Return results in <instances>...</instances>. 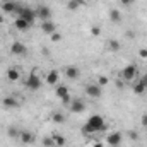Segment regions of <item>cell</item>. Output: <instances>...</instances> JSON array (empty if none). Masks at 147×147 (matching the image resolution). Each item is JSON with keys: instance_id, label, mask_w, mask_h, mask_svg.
Returning a JSON list of instances; mask_svg holds the SVG:
<instances>
[{"instance_id": "cell-30", "label": "cell", "mask_w": 147, "mask_h": 147, "mask_svg": "<svg viewBox=\"0 0 147 147\" xmlns=\"http://www.w3.org/2000/svg\"><path fill=\"white\" fill-rule=\"evenodd\" d=\"M139 55H140L142 58H147V48H142V50L139 51Z\"/></svg>"}, {"instance_id": "cell-16", "label": "cell", "mask_w": 147, "mask_h": 147, "mask_svg": "<svg viewBox=\"0 0 147 147\" xmlns=\"http://www.w3.org/2000/svg\"><path fill=\"white\" fill-rule=\"evenodd\" d=\"M19 77H21V74L17 69H9L7 70V79L10 80V82H16V80H19Z\"/></svg>"}, {"instance_id": "cell-18", "label": "cell", "mask_w": 147, "mask_h": 147, "mask_svg": "<svg viewBox=\"0 0 147 147\" xmlns=\"http://www.w3.org/2000/svg\"><path fill=\"white\" fill-rule=\"evenodd\" d=\"M110 21L111 22H120V21H121V14H120V10L111 9L110 10Z\"/></svg>"}, {"instance_id": "cell-5", "label": "cell", "mask_w": 147, "mask_h": 147, "mask_svg": "<svg viewBox=\"0 0 147 147\" xmlns=\"http://www.w3.org/2000/svg\"><path fill=\"white\" fill-rule=\"evenodd\" d=\"M135 75H137V67H135V65H127V67L121 70V79L127 80V82H130Z\"/></svg>"}, {"instance_id": "cell-21", "label": "cell", "mask_w": 147, "mask_h": 147, "mask_svg": "<svg viewBox=\"0 0 147 147\" xmlns=\"http://www.w3.org/2000/svg\"><path fill=\"white\" fill-rule=\"evenodd\" d=\"M19 134H21V132H19L16 127H9V128H7V135H9L10 139H19Z\"/></svg>"}, {"instance_id": "cell-7", "label": "cell", "mask_w": 147, "mask_h": 147, "mask_svg": "<svg viewBox=\"0 0 147 147\" xmlns=\"http://www.w3.org/2000/svg\"><path fill=\"white\" fill-rule=\"evenodd\" d=\"M41 31L51 36L53 33H57V26H55L51 21H43V22H41Z\"/></svg>"}, {"instance_id": "cell-31", "label": "cell", "mask_w": 147, "mask_h": 147, "mask_svg": "<svg viewBox=\"0 0 147 147\" xmlns=\"http://www.w3.org/2000/svg\"><path fill=\"white\" fill-rule=\"evenodd\" d=\"M120 2H121V3H123L125 7H128V5H132V3H134L135 0H120Z\"/></svg>"}, {"instance_id": "cell-13", "label": "cell", "mask_w": 147, "mask_h": 147, "mask_svg": "<svg viewBox=\"0 0 147 147\" xmlns=\"http://www.w3.org/2000/svg\"><path fill=\"white\" fill-rule=\"evenodd\" d=\"M14 26H16V29H19V31H26V29L31 28V24H29L26 19H22V17H17L16 22H14Z\"/></svg>"}, {"instance_id": "cell-23", "label": "cell", "mask_w": 147, "mask_h": 147, "mask_svg": "<svg viewBox=\"0 0 147 147\" xmlns=\"http://www.w3.org/2000/svg\"><path fill=\"white\" fill-rule=\"evenodd\" d=\"M146 89H147V87L144 86V82H142V80H139V82L134 86V92H135V94H142Z\"/></svg>"}, {"instance_id": "cell-20", "label": "cell", "mask_w": 147, "mask_h": 147, "mask_svg": "<svg viewBox=\"0 0 147 147\" xmlns=\"http://www.w3.org/2000/svg\"><path fill=\"white\" fill-rule=\"evenodd\" d=\"M53 140H55V146H58V147H63L65 146V142H67L65 137H63V135H58V134L53 135Z\"/></svg>"}, {"instance_id": "cell-28", "label": "cell", "mask_w": 147, "mask_h": 147, "mask_svg": "<svg viewBox=\"0 0 147 147\" xmlns=\"http://www.w3.org/2000/svg\"><path fill=\"white\" fill-rule=\"evenodd\" d=\"M60 39H62V34H60V33H53V34H51V41H53V43H57V41H60Z\"/></svg>"}, {"instance_id": "cell-15", "label": "cell", "mask_w": 147, "mask_h": 147, "mask_svg": "<svg viewBox=\"0 0 147 147\" xmlns=\"http://www.w3.org/2000/svg\"><path fill=\"white\" fill-rule=\"evenodd\" d=\"M79 69H77V67H74V65H70V67H67V69H65V75H67V77H69V79H77V77H79Z\"/></svg>"}, {"instance_id": "cell-3", "label": "cell", "mask_w": 147, "mask_h": 147, "mask_svg": "<svg viewBox=\"0 0 147 147\" xmlns=\"http://www.w3.org/2000/svg\"><path fill=\"white\" fill-rule=\"evenodd\" d=\"M86 94H87L89 98H101L103 87H101L99 84H89V86L86 87Z\"/></svg>"}, {"instance_id": "cell-12", "label": "cell", "mask_w": 147, "mask_h": 147, "mask_svg": "<svg viewBox=\"0 0 147 147\" xmlns=\"http://www.w3.org/2000/svg\"><path fill=\"white\" fill-rule=\"evenodd\" d=\"M106 142L110 144V146H120V142H121V134L120 132H113L108 135V139H106Z\"/></svg>"}, {"instance_id": "cell-35", "label": "cell", "mask_w": 147, "mask_h": 147, "mask_svg": "<svg viewBox=\"0 0 147 147\" xmlns=\"http://www.w3.org/2000/svg\"><path fill=\"white\" fill-rule=\"evenodd\" d=\"M0 22H3V17H2V16H0Z\"/></svg>"}, {"instance_id": "cell-25", "label": "cell", "mask_w": 147, "mask_h": 147, "mask_svg": "<svg viewBox=\"0 0 147 147\" xmlns=\"http://www.w3.org/2000/svg\"><path fill=\"white\" fill-rule=\"evenodd\" d=\"M53 121H55V123H63V121H65V116L60 115V113H53Z\"/></svg>"}, {"instance_id": "cell-34", "label": "cell", "mask_w": 147, "mask_h": 147, "mask_svg": "<svg viewBox=\"0 0 147 147\" xmlns=\"http://www.w3.org/2000/svg\"><path fill=\"white\" fill-rule=\"evenodd\" d=\"M92 147H103V142H96Z\"/></svg>"}, {"instance_id": "cell-36", "label": "cell", "mask_w": 147, "mask_h": 147, "mask_svg": "<svg viewBox=\"0 0 147 147\" xmlns=\"http://www.w3.org/2000/svg\"><path fill=\"white\" fill-rule=\"evenodd\" d=\"M110 147H118V146H110Z\"/></svg>"}, {"instance_id": "cell-11", "label": "cell", "mask_w": 147, "mask_h": 147, "mask_svg": "<svg viewBox=\"0 0 147 147\" xmlns=\"http://www.w3.org/2000/svg\"><path fill=\"white\" fill-rule=\"evenodd\" d=\"M58 79H60V74L57 72V70H51V72L46 74V84H50V86H57Z\"/></svg>"}, {"instance_id": "cell-4", "label": "cell", "mask_w": 147, "mask_h": 147, "mask_svg": "<svg viewBox=\"0 0 147 147\" xmlns=\"http://www.w3.org/2000/svg\"><path fill=\"white\" fill-rule=\"evenodd\" d=\"M36 16L41 21H50L51 19V9L48 5H39L36 9Z\"/></svg>"}, {"instance_id": "cell-9", "label": "cell", "mask_w": 147, "mask_h": 147, "mask_svg": "<svg viewBox=\"0 0 147 147\" xmlns=\"http://www.w3.org/2000/svg\"><path fill=\"white\" fill-rule=\"evenodd\" d=\"M84 110H86V105H84L82 99H74V101H70V111L72 113H82Z\"/></svg>"}, {"instance_id": "cell-22", "label": "cell", "mask_w": 147, "mask_h": 147, "mask_svg": "<svg viewBox=\"0 0 147 147\" xmlns=\"http://www.w3.org/2000/svg\"><path fill=\"white\" fill-rule=\"evenodd\" d=\"M108 48H110L111 51H118L121 46H120V41L118 39H110L108 41Z\"/></svg>"}, {"instance_id": "cell-24", "label": "cell", "mask_w": 147, "mask_h": 147, "mask_svg": "<svg viewBox=\"0 0 147 147\" xmlns=\"http://www.w3.org/2000/svg\"><path fill=\"white\" fill-rule=\"evenodd\" d=\"M43 146H45V147H53V146H55L53 137H45V139H43Z\"/></svg>"}, {"instance_id": "cell-2", "label": "cell", "mask_w": 147, "mask_h": 147, "mask_svg": "<svg viewBox=\"0 0 147 147\" xmlns=\"http://www.w3.org/2000/svg\"><path fill=\"white\" fill-rule=\"evenodd\" d=\"M26 87L31 91H38L41 87V79L38 77V74H29V77L26 80Z\"/></svg>"}, {"instance_id": "cell-26", "label": "cell", "mask_w": 147, "mask_h": 147, "mask_svg": "<svg viewBox=\"0 0 147 147\" xmlns=\"http://www.w3.org/2000/svg\"><path fill=\"white\" fill-rule=\"evenodd\" d=\"M91 34H92V36H99V34H101V28H99V26H92Z\"/></svg>"}, {"instance_id": "cell-29", "label": "cell", "mask_w": 147, "mask_h": 147, "mask_svg": "<svg viewBox=\"0 0 147 147\" xmlns=\"http://www.w3.org/2000/svg\"><path fill=\"white\" fill-rule=\"evenodd\" d=\"M98 82H99V86L103 87V86H106V84H108V77H99V80H98Z\"/></svg>"}, {"instance_id": "cell-14", "label": "cell", "mask_w": 147, "mask_h": 147, "mask_svg": "<svg viewBox=\"0 0 147 147\" xmlns=\"http://www.w3.org/2000/svg\"><path fill=\"white\" fill-rule=\"evenodd\" d=\"M55 94H57L60 99H63L65 96H69V87H67V86H63V84H60V86L55 89Z\"/></svg>"}, {"instance_id": "cell-8", "label": "cell", "mask_w": 147, "mask_h": 147, "mask_svg": "<svg viewBox=\"0 0 147 147\" xmlns=\"http://www.w3.org/2000/svg\"><path fill=\"white\" fill-rule=\"evenodd\" d=\"M19 139H21V142H22L24 146H28V144H33V142H34V135H33L31 132H28V130H21Z\"/></svg>"}, {"instance_id": "cell-27", "label": "cell", "mask_w": 147, "mask_h": 147, "mask_svg": "<svg viewBox=\"0 0 147 147\" xmlns=\"http://www.w3.org/2000/svg\"><path fill=\"white\" fill-rule=\"evenodd\" d=\"M128 137H130L132 140H137V139H139V134H137L135 130H128Z\"/></svg>"}, {"instance_id": "cell-10", "label": "cell", "mask_w": 147, "mask_h": 147, "mask_svg": "<svg viewBox=\"0 0 147 147\" xmlns=\"http://www.w3.org/2000/svg\"><path fill=\"white\" fill-rule=\"evenodd\" d=\"M16 7H17V3L12 2V0L2 2V12H5V14H14L16 12Z\"/></svg>"}, {"instance_id": "cell-17", "label": "cell", "mask_w": 147, "mask_h": 147, "mask_svg": "<svg viewBox=\"0 0 147 147\" xmlns=\"http://www.w3.org/2000/svg\"><path fill=\"white\" fill-rule=\"evenodd\" d=\"M17 105H19V103H17L16 98H10V96H9V98H3V106H5V108H16Z\"/></svg>"}, {"instance_id": "cell-6", "label": "cell", "mask_w": 147, "mask_h": 147, "mask_svg": "<svg viewBox=\"0 0 147 147\" xmlns=\"http://www.w3.org/2000/svg\"><path fill=\"white\" fill-rule=\"evenodd\" d=\"M10 51H12L14 55L22 57V55H26V53H28V48H26V45H24V43H21V41H14V43H12V46H10Z\"/></svg>"}, {"instance_id": "cell-32", "label": "cell", "mask_w": 147, "mask_h": 147, "mask_svg": "<svg viewBox=\"0 0 147 147\" xmlns=\"http://www.w3.org/2000/svg\"><path fill=\"white\" fill-rule=\"evenodd\" d=\"M142 127H147V115L142 116Z\"/></svg>"}, {"instance_id": "cell-1", "label": "cell", "mask_w": 147, "mask_h": 147, "mask_svg": "<svg viewBox=\"0 0 147 147\" xmlns=\"http://www.w3.org/2000/svg\"><path fill=\"white\" fill-rule=\"evenodd\" d=\"M103 130H106V123L101 115H92L87 120V123L82 127L84 134H94V132H103Z\"/></svg>"}, {"instance_id": "cell-33", "label": "cell", "mask_w": 147, "mask_h": 147, "mask_svg": "<svg viewBox=\"0 0 147 147\" xmlns=\"http://www.w3.org/2000/svg\"><path fill=\"white\" fill-rule=\"evenodd\" d=\"M140 80L144 82V86L147 87V74H144V75H142V79H140Z\"/></svg>"}, {"instance_id": "cell-19", "label": "cell", "mask_w": 147, "mask_h": 147, "mask_svg": "<svg viewBox=\"0 0 147 147\" xmlns=\"http://www.w3.org/2000/svg\"><path fill=\"white\" fill-rule=\"evenodd\" d=\"M84 2H86V0H69L67 9H69V10H77V9H79Z\"/></svg>"}]
</instances>
